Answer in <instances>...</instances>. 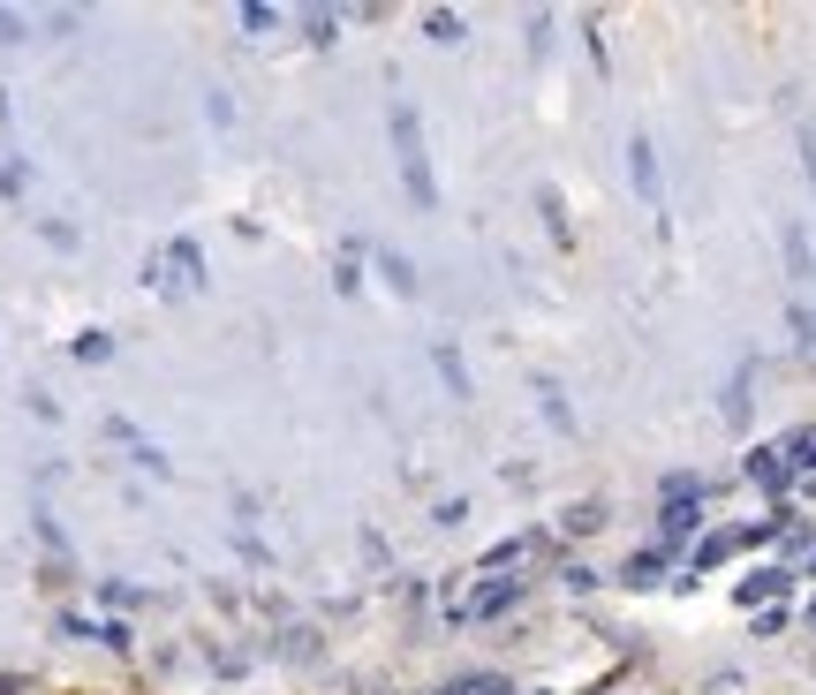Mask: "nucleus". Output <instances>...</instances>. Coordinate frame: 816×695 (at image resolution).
I'll list each match as a JSON object with an SVG mask.
<instances>
[{
    "label": "nucleus",
    "instance_id": "423d86ee",
    "mask_svg": "<svg viewBox=\"0 0 816 695\" xmlns=\"http://www.w3.org/2000/svg\"><path fill=\"white\" fill-rule=\"evenodd\" d=\"M764 597H779V575H756V582H741V605H764Z\"/></svg>",
    "mask_w": 816,
    "mask_h": 695
},
{
    "label": "nucleus",
    "instance_id": "7ed1b4c3",
    "mask_svg": "<svg viewBox=\"0 0 816 695\" xmlns=\"http://www.w3.org/2000/svg\"><path fill=\"white\" fill-rule=\"evenodd\" d=\"M748 476H756L764 492H779V484H786V446H764V454H748Z\"/></svg>",
    "mask_w": 816,
    "mask_h": 695
},
{
    "label": "nucleus",
    "instance_id": "6e6552de",
    "mask_svg": "<svg viewBox=\"0 0 816 695\" xmlns=\"http://www.w3.org/2000/svg\"><path fill=\"white\" fill-rule=\"evenodd\" d=\"M801 159H809V182H816V129H801Z\"/></svg>",
    "mask_w": 816,
    "mask_h": 695
},
{
    "label": "nucleus",
    "instance_id": "39448f33",
    "mask_svg": "<svg viewBox=\"0 0 816 695\" xmlns=\"http://www.w3.org/2000/svg\"><path fill=\"white\" fill-rule=\"evenodd\" d=\"M514 605V582H484V590L469 597V612H507Z\"/></svg>",
    "mask_w": 816,
    "mask_h": 695
},
{
    "label": "nucleus",
    "instance_id": "f03ea898",
    "mask_svg": "<svg viewBox=\"0 0 816 695\" xmlns=\"http://www.w3.org/2000/svg\"><path fill=\"white\" fill-rule=\"evenodd\" d=\"M628 167H635V189L658 197V152H650V136H635V144H628Z\"/></svg>",
    "mask_w": 816,
    "mask_h": 695
},
{
    "label": "nucleus",
    "instance_id": "f257e3e1",
    "mask_svg": "<svg viewBox=\"0 0 816 695\" xmlns=\"http://www.w3.org/2000/svg\"><path fill=\"white\" fill-rule=\"evenodd\" d=\"M393 152H401L408 197H416V204H431L439 189H431V167H424V129H416V114H408V106H393Z\"/></svg>",
    "mask_w": 816,
    "mask_h": 695
},
{
    "label": "nucleus",
    "instance_id": "20e7f679",
    "mask_svg": "<svg viewBox=\"0 0 816 695\" xmlns=\"http://www.w3.org/2000/svg\"><path fill=\"white\" fill-rule=\"evenodd\" d=\"M786 272H794V280H809V272H816V250H809L801 227H786Z\"/></svg>",
    "mask_w": 816,
    "mask_h": 695
},
{
    "label": "nucleus",
    "instance_id": "0eeeda50",
    "mask_svg": "<svg viewBox=\"0 0 816 695\" xmlns=\"http://www.w3.org/2000/svg\"><path fill=\"white\" fill-rule=\"evenodd\" d=\"M439 378H446L454 393H469V378H461V356H454V348H439Z\"/></svg>",
    "mask_w": 816,
    "mask_h": 695
}]
</instances>
